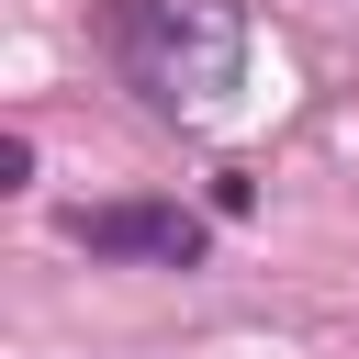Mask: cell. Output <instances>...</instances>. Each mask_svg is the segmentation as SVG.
I'll list each match as a JSON object with an SVG mask.
<instances>
[{
	"instance_id": "cell-1",
	"label": "cell",
	"mask_w": 359,
	"mask_h": 359,
	"mask_svg": "<svg viewBox=\"0 0 359 359\" xmlns=\"http://www.w3.org/2000/svg\"><path fill=\"white\" fill-rule=\"evenodd\" d=\"M90 34L112 56V79L168 123H213L247 79V11L236 0H101Z\"/></svg>"
},
{
	"instance_id": "cell-2",
	"label": "cell",
	"mask_w": 359,
	"mask_h": 359,
	"mask_svg": "<svg viewBox=\"0 0 359 359\" xmlns=\"http://www.w3.org/2000/svg\"><path fill=\"white\" fill-rule=\"evenodd\" d=\"M67 236H79L90 258H146V269H191V258L213 247V224L180 213V202H79Z\"/></svg>"
}]
</instances>
